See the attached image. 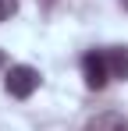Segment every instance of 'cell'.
<instances>
[{"label": "cell", "mask_w": 128, "mask_h": 131, "mask_svg": "<svg viewBox=\"0 0 128 131\" xmlns=\"http://www.w3.org/2000/svg\"><path fill=\"white\" fill-rule=\"evenodd\" d=\"M4 89H7V96H14V99H29L36 89H39V71L29 64H14L7 71V78H4Z\"/></svg>", "instance_id": "1"}, {"label": "cell", "mask_w": 128, "mask_h": 131, "mask_svg": "<svg viewBox=\"0 0 128 131\" xmlns=\"http://www.w3.org/2000/svg\"><path fill=\"white\" fill-rule=\"evenodd\" d=\"M82 74L89 89H103L114 74H110V64H107V53H85L82 57Z\"/></svg>", "instance_id": "2"}, {"label": "cell", "mask_w": 128, "mask_h": 131, "mask_svg": "<svg viewBox=\"0 0 128 131\" xmlns=\"http://www.w3.org/2000/svg\"><path fill=\"white\" fill-rule=\"evenodd\" d=\"M85 131H128V121L121 117V113L107 110V113H96V117H89V121H85Z\"/></svg>", "instance_id": "3"}, {"label": "cell", "mask_w": 128, "mask_h": 131, "mask_svg": "<svg viewBox=\"0 0 128 131\" xmlns=\"http://www.w3.org/2000/svg\"><path fill=\"white\" fill-rule=\"evenodd\" d=\"M107 64L114 78H128V50H110L107 53Z\"/></svg>", "instance_id": "4"}, {"label": "cell", "mask_w": 128, "mask_h": 131, "mask_svg": "<svg viewBox=\"0 0 128 131\" xmlns=\"http://www.w3.org/2000/svg\"><path fill=\"white\" fill-rule=\"evenodd\" d=\"M14 11H18V0H0V21H7Z\"/></svg>", "instance_id": "5"}, {"label": "cell", "mask_w": 128, "mask_h": 131, "mask_svg": "<svg viewBox=\"0 0 128 131\" xmlns=\"http://www.w3.org/2000/svg\"><path fill=\"white\" fill-rule=\"evenodd\" d=\"M121 7H125V11H128V0H121Z\"/></svg>", "instance_id": "6"}, {"label": "cell", "mask_w": 128, "mask_h": 131, "mask_svg": "<svg viewBox=\"0 0 128 131\" xmlns=\"http://www.w3.org/2000/svg\"><path fill=\"white\" fill-rule=\"evenodd\" d=\"M0 64H4V50H0Z\"/></svg>", "instance_id": "7"}]
</instances>
